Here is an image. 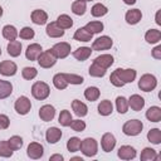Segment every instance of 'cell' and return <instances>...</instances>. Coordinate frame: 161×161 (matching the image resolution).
Listing matches in <instances>:
<instances>
[{
    "instance_id": "cell-19",
    "label": "cell",
    "mask_w": 161,
    "mask_h": 161,
    "mask_svg": "<svg viewBox=\"0 0 161 161\" xmlns=\"http://www.w3.org/2000/svg\"><path fill=\"white\" fill-rule=\"evenodd\" d=\"M62 137V131L58 127H50L47 130L45 138L49 143H57Z\"/></svg>"
},
{
    "instance_id": "cell-23",
    "label": "cell",
    "mask_w": 161,
    "mask_h": 161,
    "mask_svg": "<svg viewBox=\"0 0 161 161\" xmlns=\"http://www.w3.org/2000/svg\"><path fill=\"white\" fill-rule=\"evenodd\" d=\"M91 53H92V49L91 48H88V47H80V48H78V49H75L73 52V57L77 60L83 62V60H86V59H88L91 57Z\"/></svg>"
},
{
    "instance_id": "cell-48",
    "label": "cell",
    "mask_w": 161,
    "mask_h": 161,
    "mask_svg": "<svg viewBox=\"0 0 161 161\" xmlns=\"http://www.w3.org/2000/svg\"><path fill=\"white\" fill-rule=\"evenodd\" d=\"M69 126H70L72 130L75 131V132H82V131L86 128V123H84L83 121H80V119H72V122H70Z\"/></svg>"
},
{
    "instance_id": "cell-32",
    "label": "cell",
    "mask_w": 161,
    "mask_h": 161,
    "mask_svg": "<svg viewBox=\"0 0 161 161\" xmlns=\"http://www.w3.org/2000/svg\"><path fill=\"white\" fill-rule=\"evenodd\" d=\"M141 161H152V160H157L158 156L156 153V151L151 147H145L141 152V156H140Z\"/></svg>"
},
{
    "instance_id": "cell-50",
    "label": "cell",
    "mask_w": 161,
    "mask_h": 161,
    "mask_svg": "<svg viewBox=\"0 0 161 161\" xmlns=\"http://www.w3.org/2000/svg\"><path fill=\"white\" fill-rule=\"evenodd\" d=\"M109 80H111V83H112L114 87H123V86H125V84H123V83L119 80V78L117 77V74H116L114 72L111 74V77H109Z\"/></svg>"
},
{
    "instance_id": "cell-31",
    "label": "cell",
    "mask_w": 161,
    "mask_h": 161,
    "mask_svg": "<svg viewBox=\"0 0 161 161\" xmlns=\"http://www.w3.org/2000/svg\"><path fill=\"white\" fill-rule=\"evenodd\" d=\"M57 24H58V26L62 28L63 30H64V29H69V28H72V25H73V19H72L69 15H67V14H62V15L58 16Z\"/></svg>"
},
{
    "instance_id": "cell-36",
    "label": "cell",
    "mask_w": 161,
    "mask_h": 161,
    "mask_svg": "<svg viewBox=\"0 0 161 161\" xmlns=\"http://www.w3.org/2000/svg\"><path fill=\"white\" fill-rule=\"evenodd\" d=\"M147 140L153 145H160L161 142V131L158 128H152L147 132Z\"/></svg>"
},
{
    "instance_id": "cell-24",
    "label": "cell",
    "mask_w": 161,
    "mask_h": 161,
    "mask_svg": "<svg viewBox=\"0 0 161 161\" xmlns=\"http://www.w3.org/2000/svg\"><path fill=\"white\" fill-rule=\"evenodd\" d=\"M92 36H93V34L89 33L88 30H86L84 26L77 29L75 33H74V35H73L74 40H78V42H91L92 40Z\"/></svg>"
},
{
    "instance_id": "cell-8",
    "label": "cell",
    "mask_w": 161,
    "mask_h": 161,
    "mask_svg": "<svg viewBox=\"0 0 161 161\" xmlns=\"http://www.w3.org/2000/svg\"><path fill=\"white\" fill-rule=\"evenodd\" d=\"M114 73L117 74V77L119 78V80L126 84V83H132L136 78V70L135 69H122V68H118L114 70Z\"/></svg>"
},
{
    "instance_id": "cell-53",
    "label": "cell",
    "mask_w": 161,
    "mask_h": 161,
    "mask_svg": "<svg viewBox=\"0 0 161 161\" xmlns=\"http://www.w3.org/2000/svg\"><path fill=\"white\" fill-rule=\"evenodd\" d=\"M123 3L127 4V5H133L136 3V0H123Z\"/></svg>"
},
{
    "instance_id": "cell-45",
    "label": "cell",
    "mask_w": 161,
    "mask_h": 161,
    "mask_svg": "<svg viewBox=\"0 0 161 161\" xmlns=\"http://www.w3.org/2000/svg\"><path fill=\"white\" fill-rule=\"evenodd\" d=\"M36 74H38V70H36L34 67H25V68L21 70V75H23V78H24V79H28V80L35 78Z\"/></svg>"
},
{
    "instance_id": "cell-37",
    "label": "cell",
    "mask_w": 161,
    "mask_h": 161,
    "mask_svg": "<svg viewBox=\"0 0 161 161\" xmlns=\"http://www.w3.org/2000/svg\"><path fill=\"white\" fill-rule=\"evenodd\" d=\"M107 13H108L107 6H104V5H103V4H101V3L94 4V5L92 6V9H91V14H92L93 16H96V18L103 16V15H106Z\"/></svg>"
},
{
    "instance_id": "cell-5",
    "label": "cell",
    "mask_w": 161,
    "mask_h": 161,
    "mask_svg": "<svg viewBox=\"0 0 161 161\" xmlns=\"http://www.w3.org/2000/svg\"><path fill=\"white\" fill-rule=\"evenodd\" d=\"M36 60H38V64H39L42 68H50V67H53V65L55 64L57 58H55V55L53 54L52 49H48V50H45V52H42Z\"/></svg>"
},
{
    "instance_id": "cell-27",
    "label": "cell",
    "mask_w": 161,
    "mask_h": 161,
    "mask_svg": "<svg viewBox=\"0 0 161 161\" xmlns=\"http://www.w3.org/2000/svg\"><path fill=\"white\" fill-rule=\"evenodd\" d=\"M13 92V84L8 80L0 79V99L8 98Z\"/></svg>"
},
{
    "instance_id": "cell-15",
    "label": "cell",
    "mask_w": 161,
    "mask_h": 161,
    "mask_svg": "<svg viewBox=\"0 0 161 161\" xmlns=\"http://www.w3.org/2000/svg\"><path fill=\"white\" fill-rule=\"evenodd\" d=\"M42 45L38 44V43H33L30 45H28L26 50H25V57L29 59V60H36L38 57L42 53Z\"/></svg>"
},
{
    "instance_id": "cell-9",
    "label": "cell",
    "mask_w": 161,
    "mask_h": 161,
    "mask_svg": "<svg viewBox=\"0 0 161 161\" xmlns=\"http://www.w3.org/2000/svg\"><path fill=\"white\" fill-rule=\"evenodd\" d=\"M112 44H113V42H112V39L109 38V36H107V35H103V36H99V38H97L94 42H93V44H92V50H107V49H109L111 47H112Z\"/></svg>"
},
{
    "instance_id": "cell-35",
    "label": "cell",
    "mask_w": 161,
    "mask_h": 161,
    "mask_svg": "<svg viewBox=\"0 0 161 161\" xmlns=\"http://www.w3.org/2000/svg\"><path fill=\"white\" fill-rule=\"evenodd\" d=\"M89 75H92V77H97V78H101V77H103L104 74H106V68H103V67H101L99 64H97V63H92V65L89 67Z\"/></svg>"
},
{
    "instance_id": "cell-20",
    "label": "cell",
    "mask_w": 161,
    "mask_h": 161,
    "mask_svg": "<svg viewBox=\"0 0 161 161\" xmlns=\"http://www.w3.org/2000/svg\"><path fill=\"white\" fill-rule=\"evenodd\" d=\"M126 21L128 23V24H131V25H135V24H137L140 20H141V18H142V13H141V10H138V9H131V10H128L127 13H126Z\"/></svg>"
},
{
    "instance_id": "cell-52",
    "label": "cell",
    "mask_w": 161,
    "mask_h": 161,
    "mask_svg": "<svg viewBox=\"0 0 161 161\" xmlns=\"http://www.w3.org/2000/svg\"><path fill=\"white\" fill-rule=\"evenodd\" d=\"M62 161L63 160V156L62 155H53V156H50V161Z\"/></svg>"
},
{
    "instance_id": "cell-56",
    "label": "cell",
    "mask_w": 161,
    "mask_h": 161,
    "mask_svg": "<svg viewBox=\"0 0 161 161\" xmlns=\"http://www.w3.org/2000/svg\"><path fill=\"white\" fill-rule=\"evenodd\" d=\"M84 1H86V3H87V1H93V0H84Z\"/></svg>"
},
{
    "instance_id": "cell-3",
    "label": "cell",
    "mask_w": 161,
    "mask_h": 161,
    "mask_svg": "<svg viewBox=\"0 0 161 161\" xmlns=\"http://www.w3.org/2000/svg\"><path fill=\"white\" fill-rule=\"evenodd\" d=\"M142 128H143V123L140 119H130L123 125L122 131L127 136H137L141 133Z\"/></svg>"
},
{
    "instance_id": "cell-34",
    "label": "cell",
    "mask_w": 161,
    "mask_h": 161,
    "mask_svg": "<svg viewBox=\"0 0 161 161\" xmlns=\"http://www.w3.org/2000/svg\"><path fill=\"white\" fill-rule=\"evenodd\" d=\"M84 29L92 34H98L103 30V23L102 21H89L86 24Z\"/></svg>"
},
{
    "instance_id": "cell-49",
    "label": "cell",
    "mask_w": 161,
    "mask_h": 161,
    "mask_svg": "<svg viewBox=\"0 0 161 161\" xmlns=\"http://www.w3.org/2000/svg\"><path fill=\"white\" fill-rule=\"evenodd\" d=\"M10 125V119L6 114H0V130H6Z\"/></svg>"
},
{
    "instance_id": "cell-18",
    "label": "cell",
    "mask_w": 161,
    "mask_h": 161,
    "mask_svg": "<svg viewBox=\"0 0 161 161\" xmlns=\"http://www.w3.org/2000/svg\"><path fill=\"white\" fill-rule=\"evenodd\" d=\"M48 20V14L44 11V10H40V9H36L31 13V21L36 25H44Z\"/></svg>"
},
{
    "instance_id": "cell-16",
    "label": "cell",
    "mask_w": 161,
    "mask_h": 161,
    "mask_svg": "<svg viewBox=\"0 0 161 161\" xmlns=\"http://www.w3.org/2000/svg\"><path fill=\"white\" fill-rule=\"evenodd\" d=\"M45 31H47V35L50 38H60L64 35V30L58 26L57 21H52L50 24H48Z\"/></svg>"
},
{
    "instance_id": "cell-13",
    "label": "cell",
    "mask_w": 161,
    "mask_h": 161,
    "mask_svg": "<svg viewBox=\"0 0 161 161\" xmlns=\"http://www.w3.org/2000/svg\"><path fill=\"white\" fill-rule=\"evenodd\" d=\"M54 116H55V108L53 106L44 104V106L40 107V109H39V117H40L42 121L49 122V121H52L54 118Z\"/></svg>"
},
{
    "instance_id": "cell-22",
    "label": "cell",
    "mask_w": 161,
    "mask_h": 161,
    "mask_svg": "<svg viewBox=\"0 0 161 161\" xmlns=\"http://www.w3.org/2000/svg\"><path fill=\"white\" fill-rule=\"evenodd\" d=\"M72 109L74 111V113L78 117H84L88 113V107L83 102H80L79 99H74L72 102Z\"/></svg>"
},
{
    "instance_id": "cell-12",
    "label": "cell",
    "mask_w": 161,
    "mask_h": 161,
    "mask_svg": "<svg viewBox=\"0 0 161 161\" xmlns=\"http://www.w3.org/2000/svg\"><path fill=\"white\" fill-rule=\"evenodd\" d=\"M101 146H102V150L104 152H111L114 146H116V138L112 133L107 132L102 136V140H101Z\"/></svg>"
},
{
    "instance_id": "cell-11",
    "label": "cell",
    "mask_w": 161,
    "mask_h": 161,
    "mask_svg": "<svg viewBox=\"0 0 161 161\" xmlns=\"http://www.w3.org/2000/svg\"><path fill=\"white\" fill-rule=\"evenodd\" d=\"M18 67L13 60H3L0 63V74L5 77H11L16 73Z\"/></svg>"
},
{
    "instance_id": "cell-44",
    "label": "cell",
    "mask_w": 161,
    "mask_h": 161,
    "mask_svg": "<svg viewBox=\"0 0 161 161\" xmlns=\"http://www.w3.org/2000/svg\"><path fill=\"white\" fill-rule=\"evenodd\" d=\"M64 74V78L67 80V83L69 84H82L84 82L83 77L80 75H77V74H73V73H63Z\"/></svg>"
},
{
    "instance_id": "cell-51",
    "label": "cell",
    "mask_w": 161,
    "mask_h": 161,
    "mask_svg": "<svg viewBox=\"0 0 161 161\" xmlns=\"http://www.w3.org/2000/svg\"><path fill=\"white\" fill-rule=\"evenodd\" d=\"M152 57L155 59H161V45H157L152 49Z\"/></svg>"
},
{
    "instance_id": "cell-28",
    "label": "cell",
    "mask_w": 161,
    "mask_h": 161,
    "mask_svg": "<svg viewBox=\"0 0 161 161\" xmlns=\"http://www.w3.org/2000/svg\"><path fill=\"white\" fill-rule=\"evenodd\" d=\"M145 39L147 43L150 44H155V43H158L161 40V31L157 30V29H150L147 30V33L145 34Z\"/></svg>"
},
{
    "instance_id": "cell-7",
    "label": "cell",
    "mask_w": 161,
    "mask_h": 161,
    "mask_svg": "<svg viewBox=\"0 0 161 161\" xmlns=\"http://www.w3.org/2000/svg\"><path fill=\"white\" fill-rule=\"evenodd\" d=\"M14 108H15V111H16L19 114H21V116L29 113V111H30V108H31L30 99H29L28 97H25V96L19 97V98L15 101Z\"/></svg>"
},
{
    "instance_id": "cell-2",
    "label": "cell",
    "mask_w": 161,
    "mask_h": 161,
    "mask_svg": "<svg viewBox=\"0 0 161 161\" xmlns=\"http://www.w3.org/2000/svg\"><path fill=\"white\" fill-rule=\"evenodd\" d=\"M80 151L87 157L96 156V153L98 152V143H97V141L94 138H92V137L84 138L80 142Z\"/></svg>"
},
{
    "instance_id": "cell-41",
    "label": "cell",
    "mask_w": 161,
    "mask_h": 161,
    "mask_svg": "<svg viewBox=\"0 0 161 161\" xmlns=\"http://www.w3.org/2000/svg\"><path fill=\"white\" fill-rule=\"evenodd\" d=\"M116 107H117V111L119 113H126L127 109H128V101L125 97L118 96L116 98Z\"/></svg>"
},
{
    "instance_id": "cell-54",
    "label": "cell",
    "mask_w": 161,
    "mask_h": 161,
    "mask_svg": "<svg viewBox=\"0 0 161 161\" xmlns=\"http://www.w3.org/2000/svg\"><path fill=\"white\" fill-rule=\"evenodd\" d=\"M158 15H160V11H158V13L156 14V23H157V24L160 25V24H161V21H160V19H158Z\"/></svg>"
},
{
    "instance_id": "cell-30",
    "label": "cell",
    "mask_w": 161,
    "mask_h": 161,
    "mask_svg": "<svg viewBox=\"0 0 161 161\" xmlns=\"http://www.w3.org/2000/svg\"><path fill=\"white\" fill-rule=\"evenodd\" d=\"M113 111V106L111 103V101L108 99H104V101H101V103L98 104V113L101 116H109Z\"/></svg>"
},
{
    "instance_id": "cell-1",
    "label": "cell",
    "mask_w": 161,
    "mask_h": 161,
    "mask_svg": "<svg viewBox=\"0 0 161 161\" xmlns=\"http://www.w3.org/2000/svg\"><path fill=\"white\" fill-rule=\"evenodd\" d=\"M49 93H50V88L45 82H35L31 86V94L35 99L43 101L49 97Z\"/></svg>"
},
{
    "instance_id": "cell-33",
    "label": "cell",
    "mask_w": 161,
    "mask_h": 161,
    "mask_svg": "<svg viewBox=\"0 0 161 161\" xmlns=\"http://www.w3.org/2000/svg\"><path fill=\"white\" fill-rule=\"evenodd\" d=\"M87 10V4L84 0H75L73 4H72V11L73 14L75 15H83Z\"/></svg>"
},
{
    "instance_id": "cell-39",
    "label": "cell",
    "mask_w": 161,
    "mask_h": 161,
    "mask_svg": "<svg viewBox=\"0 0 161 161\" xmlns=\"http://www.w3.org/2000/svg\"><path fill=\"white\" fill-rule=\"evenodd\" d=\"M99 94H101V92H99V89H98L97 87H88V88L84 91V97H86L88 101H91V102L97 101L98 97H99Z\"/></svg>"
},
{
    "instance_id": "cell-26",
    "label": "cell",
    "mask_w": 161,
    "mask_h": 161,
    "mask_svg": "<svg viewBox=\"0 0 161 161\" xmlns=\"http://www.w3.org/2000/svg\"><path fill=\"white\" fill-rule=\"evenodd\" d=\"M21 53V43L18 40H11L8 44V54L10 57H19Z\"/></svg>"
},
{
    "instance_id": "cell-4",
    "label": "cell",
    "mask_w": 161,
    "mask_h": 161,
    "mask_svg": "<svg viewBox=\"0 0 161 161\" xmlns=\"http://www.w3.org/2000/svg\"><path fill=\"white\" fill-rule=\"evenodd\" d=\"M156 86H157L156 77L152 75V74H148V73L141 75V78L138 80V88L143 92H151L156 88Z\"/></svg>"
},
{
    "instance_id": "cell-14",
    "label": "cell",
    "mask_w": 161,
    "mask_h": 161,
    "mask_svg": "<svg viewBox=\"0 0 161 161\" xmlns=\"http://www.w3.org/2000/svg\"><path fill=\"white\" fill-rule=\"evenodd\" d=\"M117 156L122 160H132L136 157V150L132 147V146H128V145H123L118 148V152H117Z\"/></svg>"
},
{
    "instance_id": "cell-6",
    "label": "cell",
    "mask_w": 161,
    "mask_h": 161,
    "mask_svg": "<svg viewBox=\"0 0 161 161\" xmlns=\"http://www.w3.org/2000/svg\"><path fill=\"white\" fill-rule=\"evenodd\" d=\"M52 52H53V54L55 55L57 59L58 58L63 59V58H65V57L69 55V53H70V44L69 43H65V42L57 43V44L53 45Z\"/></svg>"
},
{
    "instance_id": "cell-40",
    "label": "cell",
    "mask_w": 161,
    "mask_h": 161,
    "mask_svg": "<svg viewBox=\"0 0 161 161\" xmlns=\"http://www.w3.org/2000/svg\"><path fill=\"white\" fill-rule=\"evenodd\" d=\"M58 122H59L63 127H68V126L70 125V122H72V114H70V112H69L68 109H63V111L60 112L59 117H58Z\"/></svg>"
},
{
    "instance_id": "cell-21",
    "label": "cell",
    "mask_w": 161,
    "mask_h": 161,
    "mask_svg": "<svg viewBox=\"0 0 161 161\" xmlns=\"http://www.w3.org/2000/svg\"><path fill=\"white\" fill-rule=\"evenodd\" d=\"M146 118L150 122H160L161 121V108L157 106H152L146 111Z\"/></svg>"
},
{
    "instance_id": "cell-29",
    "label": "cell",
    "mask_w": 161,
    "mask_h": 161,
    "mask_svg": "<svg viewBox=\"0 0 161 161\" xmlns=\"http://www.w3.org/2000/svg\"><path fill=\"white\" fill-rule=\"evenodd\" d=\"M18 35H19V33H18L16 28L13 26V25H5V26L3 28V36H4L5 39H8L9 42L15 40Z\"/></svg>"
},
{
    "instance_id": "cell-43",
    "label": "cell",
    "mask_w": 161,
    "mask_h": 161,
    "mask_svg": "<svg viewBox=\"0 0 161 161\" xmlns=\"http://www.w3.org/2000/svg\"><path fill=\"white\" fill-rule=\"evenodd\" d=\"M8 143H9L10 148L13 151H16V150H20L21 148V146H23V138L20 136H11L8 140Z\"/></svg>"
},
{
    "instance_id": "cell-10",
    "label": "cell",
    "mask_w": 161,
    "mask_h": 161,
    "mask_svg": "<svg viewBox=\"0 0 161 161\" xmlns=\"http://www.w3.org/2000/svg\"><path fill=\"white\" fill-rule=\"evenodd\" d=\"M26 153H28V156L30 158L38 160V158H40L43 156L44 147L40 143H38V142H30L29 146H28V148H26Z\"/></svg>"
},
{
    "instance_id": "cell-55",
    "label": "cell",
    "mask_w": 161,
    "mask_h": 161,
    "mask_svg": "<svg viewBox=\"0 0 161 161\" xmlns=\"http://www.w3.org/2000/svg\"><path fill=\"white\" fill-rule=\"evenodd\" d=\"M1 15H3V8L0 6V18H1Z\"/></svg>"
},
{
    "instance_id": "cell-57",
    "label": "cell",
    "mask_w": 161,
    "mask_h": 161,
    "mask_svg": "<svg viewBox=\"0 0 161 161\" xmlns=\"http://www.w3.org/2000/svg\"><path fill=\"white\" fill-rule=\"evenodd\" d=\"M0 55H1V48H0Z\"/></svg>"
},
{
    "instance_id": "cell-46",
    "label": "cell",
    "mask_w": 161,
    "mask_h": 161,
    "mask_svg": "<svg viewBox=\"0 0 161 161\" xmlns=\"http://www.w3.org/2000/svg\"><path fill=\"white\" fill-rule=\"evenodd\" d=\"M13 155V150L10 148L8 141H0V156L1 157H10Z\"/></svg>"
},
{
    "instance_id": "cell-25",
    "label": "cell",
    "mask_w": 161,
    "mask_h": 161,
    "mask_svg": "<svg viewBox=\"0 0 161 161\" xmlns=\"http://www.w3.org/2000/svg\"><path fill=\"white\" fill-rule=\"evenodd\" d=\"M93 62L107 69V68H109V67L113 64V57H112L111 54H101V55H98Z\"/></svg>"
},
{
    "instance_id": "cell-17",
    "label": "cell",
    "mask_w": 161,
    "mask_h": 161,
    "mask_svg": "<svg viewBox=\"0 0 161 161\" xmlns=\"http://www.w3.org/2000/svg\"><path fill=\"white\" fill-rule=\"evenodd\" d=\"M127 101H128V106L136 112L141 111L143 108V106H145V99L140 94H132L130 97V99H127Z\"/></svg>"
},
{
    "instance_id": "cell-38",
    "label": "cell",
    "mask_w": 161,
    "mask_h": 161,
    "mask_svg": "<svg viewBox=\"0 0 161 161\" xmlns=\"http://www.w3.org/2000/svg\"><path fill=\"white\" fill-rule=\"evenodd\" d=\"M53 84H54V87L58 88V89H65L67 86H68V83H67V80H65L63 73H57V74L53 77Z\"/></svg>"
},
{
    "instance_id": "cell-42",
    "label": "cell",
    "mask_w": 161,
    "mask_h": 161,
    "mask_svg": "<svg viewBox=\"0 0 161 161\" xmlns=\"http://www.w3.org/2000/svg\"><path fill=\"white\" fill-rule=\"evenodd\" d=\"M80 138L78 137H70L67 142V148L69 152H77L80 148Z\"/></svg>"
},
{
    "instance_id": "cell-47",
    "label": "cell",
    "mask_w": 161,
    "mask_h": 161,
    "mask_svg": "<svg viewBox=\"0 0 161 161\" xmlns=\"http://www.w3.org/2000/svg\"><path fill=\"white\" fill-rule=\"evenodd\" d=\"M34 35H35L34 29H31L30 26H24V28L20 30V33H19V36H20L21 39H25V40L33 39Z\"/></svg>"
}]
</instances>
